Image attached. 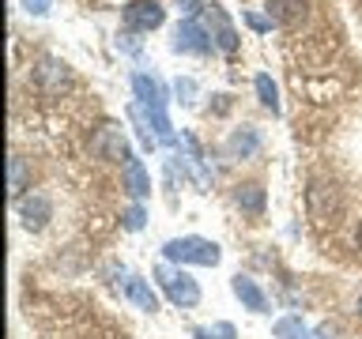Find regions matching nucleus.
I'll use <instances>...</instances> for the list:
<instances>
[{"instance_id":"f257e3e1","label":"nucleus","mask_w":362,"mask_h":339,"mask_svg":"<svg viewBox=\"0 0 362 339\" xmlns=\"http://www.w3.org/2000/svg\"><path fill=\"white\" fill-rule=\"evenodd\" d=\"M163 256L174 260V264H200V268H215L223 260V249L208 242V237H170V242L163 245Z\"/></svg>"},{"instance_id":"f8f14e48","label":"nucleus","mask_w":362,"mask_h":339,"mask_svg":"<svg viewBox=\"0 0 362 339\" xmlns=\"http://www.w3.org/2000/svg\"><path fill=\"white\" fill-rule=\"evenodd\" d=\"M34 79L49 90V95H57L64 83H68V72H64V64L61 61H53V56H45V61L38 64V72H34Z\"/></svg>"},{"instance_id":"f3484780","label":"nucleus","mask_w":362,"mask_h":339,"mask_svg":"<svg viewBox=\"0 0 362 339\" xmlns=\"http://www.w3.org/2000/svg\"><path fill=\"white\" fill-rule=\"evenodd\" d=\"M257 147H260V140H257V136L249 132V129H245V132H234V136H230V151H234V155H242V158H245V155H253Z\"/></svg>"},{"instance_id":"9b49d317","label":"nucleus","mask_w":362,"mask_h":339,"mask_svg":"<svg viewBox=\"0 0 362 339\" xmlns=\"http://www.w3.org/2000/svg\"><path fill=\"white\" fill-rule=\"evenodd\" d=\"M124 189L132 192V200L151 196V177H147V170H144L140 158H129V162H124Z\"/></svg>"},{"instance_id":"9d476101","label":"nucleus","mask_w":362,"mask_h":339,"mask_svg":"<svg viewBox=\"0 0 362 339\" xmlns=\"http://www.w3.org/2000/svg\"><path fill=\"white\" fill-rule=\"evenodd\" d=\"M268 19L279 27H298L305 19V0H268Z\"/></svg>"},{"instance_id":"a211bd4d","label":"nucleus","mask_w":362,"mask_h":339,"mask_svg":"<svg viewBox=\"0 0 362 339\" xmlns=\"http://www.w3.org/2000/svg\"><path fill=\"white\" fill-rule=\"evenodd\" d=\"M144 219H147V215H144V208H140V203H132V208L129 211H124V230H140V226H144Z\"/></svg>"},{"instance_id":"20e7f679","label":"nucleus","mask_w":362,"mask_h":339,"mask_svg":"<svg viewBox=\"0 0 362 339\" xmlns=\"http://www.w3.org/2000/svg\"><path fill=\"white\" fill-rule=\"evenodd\" d=\"M163 19H166V11L158 0H132V4H124V11H121L124 30H136V34L163 27Z\"/></svg>"},{"instance_id":"4468645a","label":"nucleus","mask_w":362,"mask_h":339,"mask_svg":"<svg viewBox=\"0 0 362 339\" xmlns=\"http://www.w3.org/2000/svg\"><path fill=\"white\" fill-rule=\"evenodd\" d=\"M30 185V174H27V162L16 155V158H8V192L11 196H23Z\"/></svg>"},{"instance_id":"412c9836","label":"nucleus","mask_w":362,"mask_h":339,"mask_svg":"<svg viewBox=\"0 0 362 339\" xmlns=\"http://www.w3.org/2000/svg\"><path fill=\"white\" fill-rule=\"evenodd\" d=\"M27 4V11H34V16H45V11L53 8V0H23Z\"/></svg>"},{"instance_id":"4be33fe9","label":"nucleus","mask_w":362,"mask_h":339,"mask_svg":"<svg viewBox=\"0 0 362 339\" xmlns=\"http://www.w3.org/2000/svg\"><path fill=\"white\" fill-rule=\"evenodd\" d=\"M177 8L185 11V16H192V11H204L208 4H204V0H177Z\"/></svg>"},{"instance_id":"39448f33","label":"nucleus","mask_w":362,"mask_h":339,"mask_svg":"<svg viewBox=\"0 0 362 339\" xmlns=\"http://www.w3.org/2000/svg\"><path fill=\"white\" fill-rule=\"evenodd\" d=\"M204 16H208V34H211L215 49L234 53L238 49V30H234L230 16L223 11V4H208V8H204Z\"/></svg>"},{"instance_id":"7ed1b4c3","label":"nucleus","mask_w":362,"mask_h":339,"mask_svg":"<svg viewBox=\"0 0 362 339\" xmlns=\"http://www.w3.org/2000/svg\"><path fill=\"white\" fill-rule=\"evenodd\" d=\"M90 155L98 158H110V162H129L132 151H129V140L117 124H102V129L90 136Z\"/></svg>"},{"instance_id":"aec40b11","label":"nucleus","mask_w":362,"mask_h":339,"mask_svg":"<svg viewBox=\"0 0 362 339\" xmlns=\"http://www.w3.org/2000/svg\"><path fill=\"white\" fill-rule=\"evenodd\" d=\"M211 339H238V335H234V324H226V321H219V324L211 328Z\"/></svg>"},{"instance_id":"6e6552de","label":"nucleus","mask_w":362,"mask_h":339,"mask_svg":"<svg viewBox=\"0 0 362 339\" xmlns=\"http://www.w3.org/2000/svg\"><path fill=\"white\" fill-rule=\"evenodd\" d=\"M230 290L238 294V302H242L249 313H268V298H264V290H260L249 275H234V279H230Z\"/></svg>"},{"instance_id":"393cba45","label":"nucleus","mask_w":362,"mask_h":339,"mask_svg":"<svg viewBox=\"0 0 362 339\" xmlns=\"http://www.w3.org/2000/svg\"><path fill=\"white\" fill-rule=\"evenodd\" d=\"M358 313H362V298H358Z\"/></svg>"},{"instance_id":"f03ea898","label":"nucleus","mask_w":362,"mask_h":339,"mask_svg":"<svg viewBox=\"0 0 362 339\" xmlns=\"http://www.w3.org/2000/svg\"><path fill=\"white\" fill-rule=\"evenodd\" d=\"M155 279H158V287L166 290V298L181 305V309H192V305H200V287H197V279L185 275L181 268H170V264H158L155 268Z\"/></svg>"},{"instance_id":"1a4fd4ad","label":"nucleus","mask_w":362,"mask_h":339,"mask_svg":"<svg viewBox=\"0 0 362 339\" xmlns=\"http://www.w3.org/2000/svg\"><path fill=\"white\" fill-rule=\"evenodd\" d=\"M49 211L53 208L42 192H30V196L19 203V215H23V226H27V230H42V226L49 222Z\"/></svg>"},{"instance_id":"dca6fc26","label":"nucleus","mask_w":362,"mask_h":339,"mask_svg":"<svg viewBox=\"0 0 362 339\" xmlns=\"http://www.w3.org/2000/svg\"><path fill=\"white\" fill-rule=\"evenodd\" d=\"M257 95L272 113H279V90H276V83H272V76H257Z\"/></svg>"},{"instance_id":"0eeeda50","label":"nucleus","mask_w":362,"mask_h":339,"mask_svg":"<svg viewBox=\"0 0 362 339\" xmlns=\"http://www.w3.org/2000/svg\"><path fill=\"white\" fill-rule=\"evenodd\" d=\"M121 290L129 294V302H136L144 313H155L158 309V298H155V290L147 287V282L140 275H132V271H121Z\"/></svg>"},{"instance_id":"5701e85b","label":"nucleus","mask_w":362,"mask_h":339,"mask_svg":"<svg viewBox=\"0 0 362 339\" xmlns=\"http://www.w3.org/2000/svg\"><path fill=\"white\" fill-rule=\"evenodd\" d=\"M192 339H211V332H208V328H197V332H192Z\"/></svg>"},{"instance_id":"6ab92c4d","label":"nucleus","mask_w":362,"mask_h":339,"mask_svg":"<svg viewBox=\"0 0 362 339\" xmlns=\"http://www.w3.org/2000/svg\"><path fill=\"white\" fill-rule=\"evenodd\" d=\"M242 19H245L249 27H253V30H268V27H272V19H264V16H257V11H245Z\"/></svg>"},{"instance_id":"b1692460","label":"nucleus","mask_w":362,"mask_h":339,"mask_svg":"<svg viewBox=\"0 0 362 339\" xmlns=\"http://www.w3.org/2000/svg\"><path fill=\"white\" fill-rule=\"evenodd\" d=\"M358 245H362V222H358Z\"/></svg>"},{"instance_id":"ddd939ff","label":"nucleus","mask_w":362,"mask_h":339,"mask_svg":"<svg viewBox=\"0 0 362 339\" xmlns=\"http://www.w3.org/2000/svg\"><path fill=\"white\" fill-rule=\"evenodd\" d=\"M272 339H317V332L305 328L298 316H279L276 328H272Z\"/></svg>"},{"instance_id":"423d86ee","label":"nucleus","mask_w":362,"mask_h":339,"mask_svg":"<svg viewBox=\"0 0 362 339\" xmlns=\"http://www.w3.org/2000/svg\"><path fill=\"white\" fill-rule=\"evenodd\" d=\"M211 45H215V42H211V34L204 30L200 23L185 19V23L177 27V42H174V49H177V53H208Z\"/></svg>"},{"instance_id":"2eb2a0df","label":"nucleus","mask_w":362,"mask_h":339,"mask_svg":"<svg viewBox=\"0 0 362 339\" xmlns=\"http://www.w3.org/2000/svg\"><path fill=\"white\" fill-rule=\"evenodd\" d=\"M238 203H242L245 211L260 215V211H264V189L253 185V181H249V185H238Z\"/></svg>"}]
</instances>
